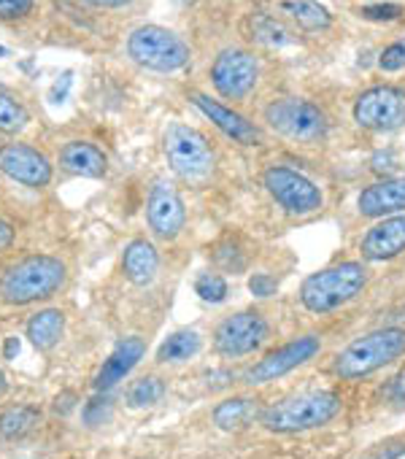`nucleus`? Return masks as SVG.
<instances>
[{"label":"nucleus","instance_id":"39","mask_svg":"<svg viewBox=\"0 0 405 459\" xmlns=\"http://www.w3.org/2000/svg\"><path fill=\"white\" fill-rule=\"evenodd\" d=\"M73 400H76V394H73V392H65L63 397H57V403H55L57 413H68V411L73 408Z\"/></svg>","mask_w":405,"mask_h":459},{"label":"nucleus","instance_id":"34","mask_svg":"<svg viewBox=\"0 0 405 459\" xmlns=\"http://www.w3.org/2000/svg\"><path fill=\"white\" fill-rule=\"evenodd\" d=\"M276 279L273 276H268V273H254L252 279H249V290H252V295L254 298H271L273 292H276Z\"/></svg>","mask_w":405,"mask_h":459},{"label":"nucleus","instance_id":"1","mask_svg":"<svg viewBox=\"0 0 405 459\" xmlns=\"http://www.w3.org/2000/svg\"><path fill=\"white\" fill-rule=\"evenodd\" d=\"M68 281V268L52 255H28L0 273V300L9 306H30L57 295Z\"/></svg>","mask_w":405,"mask_h":459},{"label":"nucleus","instance_id":"8","mask_svg":"<svg viewBox=\"0 0 405 459\" xmlns=\"http://www.w3.org/2000/svg\"><path fill=\"white\" fill-rule=\"evenodd\" d=\"M257 76H260V65L244 49H225L211 65L214 90L225 100H244L254 90Z\"/></svg>","mask_w":405,"mask_h":459},{"label":"nucleus","instance_id":"20","mask_svg":"<svg viewBox=\"0 0 405 459\" xmlns=\"http://www.w3.org/2000/svg\"><path fill=\"white\" fill-rule=\"evenodd\" d=\"M122 271H125L127 281H133L135 287L151 284L159 271V257H157L154 247L143 238L130 241L122 255Z\"/></svg>","mask_w":405,"mask_h":459},{"label":"nucleus","instance_id":"15","mask_svg":"<svg viewBox=\"0 0 405 459\" xmlns=\"http://www.w3.org/2000/svg\"><path fill=\"white\" fill-rule=\"evenodd\" d=\"M192 103H194L202 114H206L225 135H230L233 141H238V143H244V146H257V143H263L260 130H257L246 117L236 114L233 108H228V106H222V103H217V100H211V98H206V95H192Z\"/></svg>","mask_w":405,"mask_h":459},{"label":"nucleus","instance_id":"11","mask_svg":"<svg viewBox=\"0 0 405 459\" xmlns=\"http://www.w3.org/2000/svg\"><path fill=\"white\" fill-rule=\"evenodd\" d=\"M268 341V322L254 311L228 316L214 335V346L222 357H244Z\"/></svg>","mask_w":405,"mask_h":459},{"label":"nucleus","instance_id":"32","mask_svg":"<svg viewBox=\"0 0 405 459\" xmlns=\"http://www.w3.org/2000/svg\"><path fill=\"white\" fill-rule=\"evenodd\" d=\"M33 0H0V20H20L30 14Z\"/></svg>","mask_w":405,"mask_h":459},{"label":"nucleus","instance_id":"3","mask_svg":"<svg viewBox=\"0 0 405 459\" xmlns=\"http://www.w3.org/2000/svg\"><path fill=\"white\" fill-rule=\"evenodd\" d=\"M402 354H405V330L383 327V330L367 333V335L357 338L354 343H349L335 359V373L349 381L362 378V376H370V373L381 370L383 365L394 362Z\"/></svg>","mask_w":405,"mask_h":459},{"label":"nucleus","instance_id":"21","mask_svg":"<svg viewBox=\"0 0 405 459\" xmlns=\"http://www.w3.org/2000/svg\"><path fill=\"white\" fill-rule=\"evenodd\" d=\"M65 333V316L57 308H47L39 311L30 322H28V338L39 351H52L60 338Z\"/></svg>","mask_w":405,"mask_h":459},{"label":"nucleus","instance_id":"24","mask_svg":"<svg viewBox=\"0 0 405 459\" xmlns=\"http://www.w3.org/2000/svg\"><path fill=\"white\" fill-rule=\"evenodd\" d=\"M200 351V335L194 330H178L157 349V362H184Z\"/></svg>","mask_w":405,"mask_h":459},{"label":"nucleus","instance_id":"36","mask_svg":"<svg viewBox=\"0 0 405 459\" xmlns=\"http://www.w3.org/2000/svg\"><path fill=\"white\" fill-rule=\"evenodd\" d=\"M68 87H71V74H63V82H57L55 90H52V100H55V103H63Z\"/></svg>","mask_w":405,"mask_h":459},{"label":"nucleus","instance_id":"19","mask_svg":"<svg viewBox=\"0 0 405 459\" xmlns=\"http://www.w3.org/2000/svg\"><path fill=\"white\" fill-rule=\"evenodd\" d=\"M402 208H405V178L378 181L359 195V211L365 216H383Z\"/></svg>","mask_w":405,"mask_h":459},{"label":"nucleus","instance_id":"28","mask_svg":"<svg viewBox=\"0 0 405 459\" xmlns=\"http://www.w3.org/2000/svg\"><path fill=\"white\" fill-rule=\"evenodd\" d=\"M30 122L28 108L12 95L0 92V133H20Z\"/></svg>","mask_w":405,"mask_h":459},{"label":"nucleus","instance_id":"18","mask_svg":"<svg viewBox=\"0 0 405 459\" xmlns=\"http://www.w3.org/2000/svg\"><path fill=\"white\" fill-rule=\"evenodd\" d=\"M60 168L84 176V178H103L108 170V157L103 154L100 146L90 141H71L60 149Z\"/></svg>","mask_w":405,"mask_h":459},{"label":"nucleus","instance_id":"26","mask_svg":"<svg viewBox=\"0 0 405 459\" xmlns=\"http://www.w3.org/2000/svg\"><path fill=\"white\" fill-rule=\"evenodd\" d=\"M162 394H165V384L154 376H146V378H138L130 384L127 405L130 408H151L162 400Z\"/></svg>","mask_w":405,"mask_h":459},{"label":"nucleus","instance_id":"14","mask_svg":"<svg viewBox=\"0 0 405 459\" xmlns=\"http://www.w3.org/2000/svg\"><path fill=\"white\" fill-rule=\"evenodd\" d=\"M319 351V338L316 335H306V338H297L292 343H287L284 349L268 354L265 359H260L249 373H246V381L249 384H268V381H276L281 378L284 373L306 365L308 359H314V354Z\"/></svg>","mask_w":405,"mask_h":459},{"label":"nucleus","instance_id":"10","mask_svg":"<svg viewBox=\"0 0 405 459\" xmlns=\"http://www.w3.org/2000/svg\"><path fill=\"white\" fill-rule=\"evenodd\" d=\"M265 186L289 213L306 216V213H314L322 208L319 186L297 170L271 168V170H265Z\"/></svg>","mask_w":405,"mask_h":459},{"label":"nucleus","instance_id":"4","mask_svg":"<svg viewBox=\"0 0 405 459\" xmlns=\"http://www.w3.org/2000/svg\"><path fill=\"white\" fill-rule=\"evenodd\" d=\"M365 281H367V276L359 263H340V265L324 268L319 273H311L303 281L300 300L308 311L327 314V311H335L343 303L354 300L362 292Z\"/></svg>","mask_w":405,"mask_h":459},{"label":"nucleus","instance_id":"23","mask_svg":"<svg viewBox=\"0 0 405 459\" xmlns=\"http://www.w3.org/2000/svg\"><path fill=\"white\" fill-rule=\"evenodd\" d=\"M281 9L308 33L327 30L332 22L330 12L322 4H316V0H281Z\"/></svg>","mask_w":405,"mask_h":459},{"label":"nucleus","instance_id":"25","mask_svg":"<svg viewBox=\"0 0 405 459\" xmlns=\"http://www.w3.org/2000/svg\"><path fill=\"white\" fill-rule=\"evenodd\" d=\"M252 419H254V400H246V397L225 400L214 411V421L222 429H244Z\"/></svg>","mask_w":405,"mask_h":459},{"label":"nucleus","instance_id":"22","mask_svg":"<svg viewBox=\"0 0 405 459\" xmlns=\"http://www.w3.org/2000/svg\"><path fill=\"white\" fill-rule=\"evenodd\" d=\"M41 424V413L33 405H17L0 413V440H22Z\"/></svg>","mask_w":405,"mask_h":459},{"label":"nucleus","instance_id":"7","mask_svg":"<svg viewBox=\"0 0 405 459\" xmlns=\"http://www.w3.org/2000/svg\"><path fill=\"white\" fill-rule=\"evenodd\" d=\"M265 122L284 138L297 143H319L327 135L324 114L300 98H281L265 108Z\"/></svg>","mask_w":405,"mask_h":459},{"label":"nucleus","instance_id":"40","mask_svg":"<svg viewBox=\"0 0 405 459\" xmlns=\"http://www.w3.org/2000/svg\"><path fill=\"white\" fill-rule=\"evenodd\" d=\"M20 354V338H6V346H4V357L6 359H14Z\"/></svg>","mask_w":405,"mask_h":459},{"label":"nucleus","instance_id":"30","mask_svg":"<svg viewBox=\"0 0 405 459\" xmlns=\"http://www.w3.org/2000/svg\"><path fill=\"white\" fill-rule=\"evenodd\" d=\"M400 14H402V9L394 6V4H373V6L359 9V17L373 20V22H392V20H397Z\"/></svg>","mask_w":405,"mask_h":459},{"label":"nucleus","instance_id":"42","mask_svg":"<svg viewBox=\"0 0 405 459\" xmlns=\"http://www.w3.org/2000/svg\"><path fill=\"white\" fill-rule=\"evenodd\" d=\"M184 4H194V0H184Z\"/></svg>","mask_w":405,"mask_h":459},{"label":"nucleus","instance_id":"12","mask_svg":"<svg viewBox=\"0 0 405 459\" xmlns=\"http://www.w3.org/2000/svg\"><path fill=\"white\" fill-rule=\"evenodd\" d=\"M146 219H149L151 233L162 241H173L184 230L186 224L184 200L168 181H157L151 186L149 200H146Z\"/></svg>","mask_w":405,"mask_h":459},{"label":"nucleus","instance_id":"41","mask_svg":"<svg viewBox=\"0 0 405 459\" xmlns=\"http://www.w3.org/2000/svg\"><path fill=\"white\" fill-rule=\"evenodd\" d=\"M6 389H9V381H6V373H4V370H0V397H4V394H6Z\"/></svg>","mask_w":405,"mask_h":459},{"label":"nucleus","instance_id":"35","mask_svg":"<svg viewBox=\"0 0 405 459\" xmlns=\"http://www.w3.org/2000/svg\"><path fill=\"white\" fill-rule=\"evenodd\" d=\"M12 244H14V227L6 219H0V252H6Z\"/></svg>","mask_w":405,"mask_h":459},{"label":"nucleus","instance_id":"6","mask_svg":"<svg viewBox=\"0 0 405 459\" xmlns=\"http://www.w3.org/2000/svg\"><path fill=\"white\" fill-rule=\"evenodd\" d=\"M127 55L138 65L149 71H159V74L181 71L189 63V47L176 33L159 25H143L133 30L127 39Z\"/></svg>","mask_w":405,"mask_h":459},{"label":"nucleus","instance_id":"43","mask_svg":"<svg viewBox=\"0 0 405 459\" xmlns=\"http://www.w3.org/2000/svg\"><path fill=\"white\" fill-rule=\"evenodd\" d=\"M0 55H6V49H0Z\"/></svg>","mask_w":405,"mask_h":459},{"label":"nucleus","instance_id":"16","mask_svg":"<svg viewBox=\"0 0 405 459\" xmlns=\"http://www.w3.org/2000/svg\"><path fill=\"white\" fill-rule=\"evenodd\" d=\"M400 252H405V216L383 219L381 224L370 227L367 236L362 238V257L373 263L392 260Z\"/></svg>","mask_w":405,"mask_h":459},{"label":"nucleus","instance_id":"17","mask_svg":"<svg viewBox=\"0 0 405 459\" xmlns=\"http://www.w3.org/2000/svg\"><path fill=\"white\" fill-rule=\"evenodd\" d=\"M143 351H146V343H143L141 338H125V341L111 351V357L103 362V368L98 370V376H95V389H98V392L114 389V386H116L138 362H141Z\"/></svg>","mask_w":405,"mask_h":459},{"label":"nucleus","instance_id":"37","mask_svg":"<svg viewBox=\"0 0 405 459\" xmlns=\"http://www.w3.org/2000/svg\"><path fill=\"white\" fill-rule=\"evenodd\" d=\"M90 6H98V9H122V6H130L133 0H84Z\"/></svg>","mask_w":405,"mask_h":459},{"label":"nucleus","instance_id":"29","mask_svg":"<svg viewBox=\"0 0 405 459\" xmlns=\"http://www.w3.org/2000/svg\"><path fill=\"white\" fill-rule=\"evenodd\" d=\"M194 292L206 303H222L228 298V281L220 273H200L194 281Z\"/></svg>","mask_w":405,"mask_h":459},{"label":"nucleus","instance_id":"33","mask_svg":"<svg viewBox=\"0 0 405 459\" xmlns=\"http://www.w3.org/2000/svg\"><path fill=\"white\" fill-rule=\"evenodd\" d=\"M378 65L383 71H400V68H405V47L402 44L386 47L383 55H381V60H378Z\"/></svg>","mask_w":405,"mask_h":459},{"label":"nucleus","instance_id":"5","mask_svg":"<svg viewBox=\"0 0 405 459\" xmlns=\"http://www.w3.org/2000/svg\"><path fill=\"white\" fill-rule=\"evenodd\" d=\"M162 149L173 173L184 181H206L214 170V152L209 141L202 138L194 127L170 122L162 135Z\"/></svg>","mask_w":405,"mask_h":459},{"label":"nucleus","instance_id":"13","mask_svg":"<svg viewBox=\"0 0 405 459\" xmlns=\"http://www.w3.org/2000/svg\"><path fill=\"white\" fill-rule=\"evenodd\" d=\"M0 170H4L12 181L33 186V189H41L52 181L49 160L28 143L0 146Z\"/></svg>","mask_w":405,"mask_h":459},{"label":"nucleus","instance_id":"38","mask_svg":"<svg viewBox=\"0 0 405 459\" xmlns=\"http://www.w3.org/2000/svg\"><path fill=\"white\" fill-rule=\"evenodd\" d=\"M392 394H394L397 400H405V368L394 376V381H392Z\"/></svg>","mask_w":405,"mask_h":459},{"label":"nucleus","instance_id":"9","mask_svg":"<svg viewBox=\"0 0 405 459\" xmlns=\"http://www.w3.org/2000/svg\"><path fill=\"white\" fill-rule=\"evenodd\" d=\"M354 119L367 130H397L405 122V92L397 87H373L354 103Z\"/></svg>","mask_w":405,"mask_h":459},{"label":"nucleus","instance_id":"31","mask_svg":"<svg viewBox=\"0 0 405 459\" xmlns=\"http://www.w3.org/2000/svg\"><path fill=\"white\" fill-rule=\"evenodd\" d=\"M108 416H111V403H108V397H95V400H90L87 408H84V421H87L90 427L103 424Z\"/></svg>","mask_w":405,"mask_h":459},{"label":"nucleus","instance_id":"27","mask_svg":"<svg viewBox=\"0 0 405 459\" xmlns=\"http://www.w3.org/2000/svg\"><path fill=\"white\" fill-rule=\"evenodd\" d=\"M249 25H252V36H249L252 41H260V44H268V47H281V44L289 41V33L268 14L252 17Z\"/></svg>","mask_w":405,"mask_h":459},{"label":"nucleus","instance_id":"2","mask_svg":"<svg viewBox=\"0 0 405 459\" xmlns=\"http://www.w3.org/2000/svg\"><path fill=\"white\" fill-rule=\"evenodd\" d=\"M340 411V397L335 392H300L263 413V424L273 432H306L332 421Z\"/></svg>","mask_w":405,"mask_h":459}]
</instances>
